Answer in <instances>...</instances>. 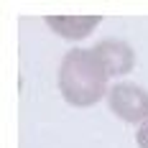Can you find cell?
Returning <instances> with one entry per match:
<instances>
[{
	"label": "cell",
	"instance_id": "cell-2",
	"mask_svg": "<svg viewBox=\"0 0 148 148\" xmlns=\"http://www.w3.org/2000/svg\"><path fill=\"white\" fill-rule=\"evenodd\" d=\"M110 110L125 123H143L148 120V92L138 84L120 82L107 92Z\"/></svg>",
	"mask_w": 148,
	"mask_h": 148
},
{
	"label": "cell",
	"instance_id": "cell-4",
	"mask_svg": "<svg viewBox=\"0 0 148 148\" xmlns=\"http://www.w3.org/2000/svg\"><path fill=\"white\" fill-rule=\"evenodd\" d=\"M46 23H49V28L54 33H59L61 38L79 41V38H87L89 33L102 23V18L100 15H49Z\"/></svg>",
	"mask_w": 148,
	"mask_h": 148
},
{
	"label": "cell",
	"instance_id": "cell-3",
	"mask_svg": "<svg viewBox=\"0 0 148 148\" xmlns=\"http://www.w3.org/2000/svg\"><path fill=\"white\" fill-rule=\"evenodd\" d=\"M95 56L100 59L102 69L110 74H128L133 72V64H135V51L128 44L123 41H100V44L92 49Z\"/></svg>",
	"mask_w": 148,
	"mask_h": 148
},
{
	"label": "cell",
	"instance_id": "cell-1",
	"mask_svg": "<svg viewBox=\"0 0 148 148\" xmlns=\"http://www.w3.org/2000/svg\"><path fill=\"white\" fill-rule=\"evenodd\" d=\"M59 92L74 107L97 105L107 89V72L92 49H74L64 54L59 66Z\"/></svg>",
	"mask_w": 148,
	"mask_h": 148
},
{
	"label": "cell",
	"instance_id": "cell-5",
	"mask_svg": "<svg viewBox=\"0 0 148 148\" xmlns=\"http://www.w3.org/2000/svg\"><path fill=\"white\" fill-rule=\"evenodd\" d=\"M135 140H138L140 148H148V120L140 123V128H138V133H135Z\"/></svg>",
	"mask_w": 148,
	"mask_h": 148
}]
</instances>
